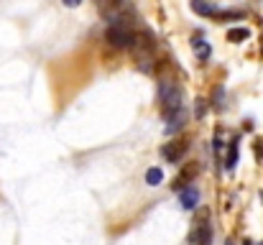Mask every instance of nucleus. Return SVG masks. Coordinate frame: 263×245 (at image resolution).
<instances>
[{
    "instance_id": "nucleus-6",
    "label": "nucleus",
    "mask_w": 263,
    "mask_h": 245,
    "mask_svg": "<svg viewBox=\"0 0 263 245\" xmlns=\"http://www.w3.org/2000/svg\"><path fill=\"white\" fill-rule=\"evenodd\" d=\"M184 123H186V112H184V107H181V110H176V112H172V115H166V125H164L166 136H174Z\"/></svg>"
},
{
    "instance_id": "nucleus-5",
    "label": "nucleus",
    "mask_w": 263,
    "mask_h": 245,
    "mask_svg": "<svg viewBox=\"0 0 263 245\" xmlns=\"http://www.w3.org/2000/svg\"><path fill=\"white\" fill-rule=\"evenodd\" d=\"M186 151H189V143H186L184 138H176V141L166 143V146L161 148V156H164L169 163H179L184 156H186Z\"/></svg>"
},
{
    "instance_id": "nucleus-16",
    "label": "nucleus",
    "mask_w": 263,
    "mask_h": 245,
    "mask_svg": "<svg viewBox=\"0 0 263 245\" xmlns=\"http://www.w3.org/2000/svg\"><path fill=\"white\" fill-rule=\"evenodd\" d=\"M62 3H64V5H67V8H77V5H80V3H82V0H62Z\"/></svg>"
},
{
    "instance_id": "nucleus-14",
    "label": "nucleus",
    "mask_w": 263,
    "mask_h": 245,
    "mask_svg": "<svg viewBox=\"0 0 263 245\" xmlns=\"http://www.w3.org/2000/svg\"><path fill=\"white\" fill-rule=\"evenodd\" d=\"M204 105H207V102L199 97V100H197V118H204Z\"/></svg>"
},
{
    "instance_id": "nucleus-9",
    "label": "nucleus",
    "mask_w": 263,
    "mask_h": 245,
    "mask_svg": "<svg viewBox=\"0 0 263 245\" xmlns=\"http://www.w3.org/2000/svg\"><path fill=\"white\" fill-rule=\"evenodd\" d=\"M197 202H199V192H197L194 186L181 189V207H184V210H194Z\"/></svg>"
},
{
    "instance_id": "nucleus-1",
    "label": "nucleus",
    "mask_w": 263,
    "mask_h": 245,
    "mask_svg": "<svg viewBox=\"0 0 263 245\" xmlns=\"http://www.w3.org/2000/svg\"><path fill=\"white\" fill-rule=\"evenodd\" d=\"M133 54V59L138 62V67L143 72H154V64H156V44L148 33H136L133 36V44L128 49Z\"/></svg>"
},
{
    "instance_id": "nucleus-4",
    "label": "nucleus",
    "mask_w": 263,
    "mask_h": 245,
    "mask_svg": "<svg viewBox=\"0 0 263 245\" xmlns=\"http://www.w3.org/2000/svg\"><path fill=\"white\" fill-rule=\"evenodd\" d=\"M133 28H120V26H107V44L112 49H130L133 44Z\"/></svg>"
},
{
    "instance_id": "nucleus-20",
    "label": "nucleus",
    "mask_w": 263,
    "mask_h": 245,
    "mask_svg": "<svg viewBox=\"0 0 263 245\" xmlns=\"http://www.w3.org/2000/svg\"><path fill=\"white\" fill-rule=\"evenodd\" d=\"M261 245H263V243H261Z\"/></svg>"
},
{
    "instance_id": "nucleus-3",
    "label": "nucleus",
    "mask_w": 263,
    "mask_h": 245,
    "mask_svg": "<svg viewBox=\"0 0 263 245\" xmlns=\"http://www.w3.org/2000/svg\"><path fill=\"white\" fill-rule=\"evenodd\" d=\"M212 243V225H210V212L202 210L194 222H192V233H189V245H210Z\"/></svg>"
},
{
    "instance_id": "nucleus-2",
    "label": "nucleus",
    "mask_w": 263,
    "mask_h": 245,
    "mask_svg": "<svg viewBox=\"0 0 263 245\" xmlns=\"http://www.w3.org/2000/svg\"><path fill=\"white\" fill-rule=\"evenodd\" d=\"M159 102H161V107H164V112L166 115H172L176 110H181L184 105H181V87L176 84V82H161L159 84Z\"/></svg>"
},
{
    "instance_id": "nucleus-13",
    "label": "nucleus",
    "mask_w": 263,
    "mask_h": 245,
    "mask_svg": "<svg viewBox=\"0 0 263 245\" xmlns=\"http://www.w3.org/2000/svg\"><path fill=\"white\" fill-rule=\"evenodd\" d=\"M215 110H222V87L215 89Z\"/></svg>"
},
{
    "instance_id": "nucleus-17",
    "label": "nucleus",
    "mask_w": 263,
    "mask_h": 245,
    "mask_svg": "<svg viewBox=\"0 0 263 245\" xmlns=\"http://www.w3.org/2000/svg\"><path fill=\"white\" fill-rule=\"evenodd\" d=\"M243 245H253V243H251V240H243Z\"/></svg>"
},
{
    "instance_id": "nucleus-15",
    "label": "nucleus",
    "mask_w": 263,
    "mask_h": 245,
    "mask_svg": "<svg viewBox=\"0 0 263 245\" xmlns=\"http://www.w3.org/2000/svg\"><path fill=\"white\" fill-rule=\"evenodd\" d=\"M256 154H258V159H261V163H263V141L256 143Z\"/></svg>"
},
{
    "instance_id": "nucleus-11",
    "label": "nucleus",
    "mask_w": 263,
    "mask_h": 245,
    "mask_svg": "<svg viewBox=\"0 0 263 245\" xmlns=\"http://www.w3.org/2000/svg\"><path fill=\"white\" fill-rule=\"evenodd\" d=\"M161 179H164V171H161V168H156V166H154V168H148V171H146V184H148V186H159V184H161Z\"/></svg>"
},
{
    "instance_id": "nucleus-10",
    "label": "nucleus",
    "mask_w": 263,
    "mask_h": 245,
    "mask_svg": "<svg viewBox=\"0 0 263 245\" xmlns=\"http://www.w3.org/2000/svg\"><path fill=\"white\" fill-rule=\"evenodd\" d=\"M248 39H251L248 28H230L228 31V41H233V44H240V41H248Z\"/></svg>"
},
{
    "instance_id": "nucleus-18",
    "label": "nucleus",
    "mask_w": 263,
    "mask_h": 245,
    "mask_svg": "<svg viewBox=\"0 0 263 245\" xmlns=\"http://www.w3.org/2000/svg\"><path fill=\"white\" fill-rule=\"evenodd\" d=\"M97 3H110V0H97Z\"/></svg>"
},
{
    "instance_id": "nucleus-19",
    "label": "nucleus",
    "mask_w": 263,
    "mask_h": 245,
    "mask_svg": "<svg viewBox=\"0 0 263 245\" xmlns=\"http://www.w3.org/2000/svg\"><path fill=\"white\" fill-rule=\"evenodd\" d=\"M225 245H233V243H225Z\"/></svg>"
},
{
    "instance_id": "nucleus-12",
    "label": "nucleus",
    "mask_w": 263,
    "mask_h": 245,
    "mask_svg": "<svg viewBox=\"0 0 263 245\" xmlns=\"http://www.w3.org/2000/svg\"><path fill=\"white\" fill-rule=\"evenodd\" d=\"M235 163H238V141H230V156H228V161H225V168L233 171Z\"/></svg>"
},
{
    "instance_id": "nucleus-8",
    "label": "nucleus",
    "mask_w": 263,
    "mask_h": 245,
    "mask_svg": "<svg viewBox=\"0 0 263 245\" xmlns=\"http://www.w3.org/2000/svg\"><path fill=\"white\" fill-rule=\"evenodd\" d=\"M192 49H194V54H197V56H199L202 62H207V59H210V54H212L210 44H207V41H204V39H202L199 33H197V36L192 39Z\"/></svg>"
},
{
    "instance_id": "nucleus-7",
    "label": "nucleus",
    "mask_w": 263,
    "mask_h": 245,
    "mask_svg": "<svg viewBox=\"0 0 263 245\" xmlns=\"http://www.w3.org/2000/svg\"><path fill=\"white\" fill-rule=\"evenodd\" d=\"M192 10L197 13V15H202V18H217V8L212 5V3H207V0H192Z\"/></svg>"
}]
</instances>
